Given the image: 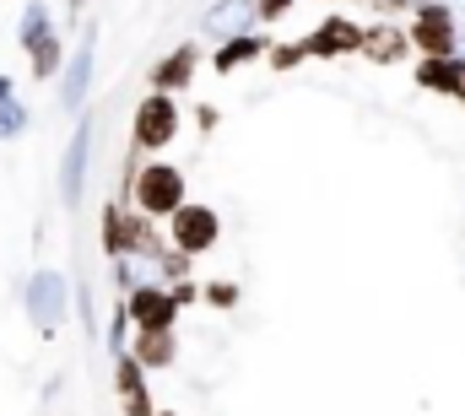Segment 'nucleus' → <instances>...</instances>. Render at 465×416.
I'll return each mask as SVG.
<instances>
[{"label": "nucleus", "instance_id": "nucleus-11", "mask_svg": "<svg viewBox=\"0 0 465 416\" xmlns=\"http://www.w3.org/2000/svg\"><path fill=\"white\" fill-rule=\"evenodd\" d=\"M406 54H417V44H411V27H401V22H373V27H362V60H373V65H401Z\"/></svg>", "mask_w": 465, "mask_h": 416}, {"label": "nucleus", "instance_id": "nucleus-21", "mask_svg": "<svg viewBox=\"0 0 465 416\" xmlns=\"http://www.w3.org/2000/svg\"><path fill=\"white\" fill-rule=\"evenodd\" d=\"M206 303L212 309H238V282H212L206 287Z\"/></svg>", "mask_w": 465, "mask_h": 416}, {"label": "nucleus", "instance_id": "nucleus-16", "mask_svg": "<svg viewBox=\"0 0 465 416\" xmlns=\"http://www.w3.org/2000/svg\"><path fill=\"white\" fill-rule=\"evenodd\" d=\"M411 82H417L422 93H444V98H450V82H455V54H422V60H417V71H411Z\"/></svg>", "mask_w": 465, "mask_h": 416}, {"label": "nucleus", "instance_id": "nucleus-18", "mask_svg": "<svg viewBox=\"0 0 465 416\" xmlns=\"http://www.w3.org/2000/svg\"><path fill=\"white\" fill-rule=\"evenodd\" d=\"M49 33H54L49 5H44V0H33V5L22 11V22H16V44H22V49H33V44H38V38H49Z\"/></svg>", "mask_w": 465, "mask_h": 416}, {"label": "nucleus", "instance_id": "nucleus-27", "mask_svg": "<svg viewBox=\"0 0 465 416\" xmlns=\"http://www.w3.org/2000/svg\"><path fill=\"white\" fill-rule=\"evenodd\" d=\"M0 98H11V82H5V76H0Z\"/></svg>", "mask_w": 465, "mask_h": 416}, {"label": "nucleus", "instance_id": "nucleus-7", "mask_svg": "<svg viewBox=\"0 0 465 416\" xmlns=\"http://www.w3.org/2000/svg\"><path fill=\"white\" fill-rule=\"evenodd\" d=\"M65 298H71V287H65L60 271H33V282H27V313H33V324L44 335H54L65 324Z\"/></svg>", "mask_w": 465, "mask_h": 416}, {"label": "nucleus", "instance_id": "nucleus-23", "mask_svg": "<svg viewBox=\"0 0 465 416\" xmlns=\"http://www.w3.org/2000/svg\"><path fill=\"white\" fill-rule=\"evenodd\" d=\"M254 11H260V22H282L292 11V0H254Z\"/></svg>", "mask_w": 465, "mask_h": 416}, {"label": "nucleus", "instance_id": "nucleus-13", "mask_svg": "<svg viewBox=\"0 0 465 416\" xmlns=\"http://www.w3.org/2000/svg\"><path fill=\"white\" fill-rule=\"evenodd\" d=\"M254 22H260L254 0H217V5L201 16V27H206L212 38H238V33H254Z\"/></svg>", "mask_w": 465, "mask_h": 416}, {"label": "nucleus", "instance_id": "nucleus-15", "mask_svg": "<svg viewBox=\"0 0 465 416\" xmlns=\"http://www.w3.org/2000/svg\"><path fill=\"white\" fill-rule=\"evenodd\" d=\"M130 352L146 362V368H168L179 357V330H135Z\"/></svg>", "mask_w": 465, "mask_h": 416}, {"label": "nucleus", "instance_id": "nucleus-24", "mask_svg": "<svg viewBox=\"0 0 465 416\" xmlns=\"http://www.w3.org/2000/svg\"><path fill=\"white\" fill-rule=\"evenodd\" d=\"M168 287H173V298H179V309H190L195 298H206V292H201L195 282H168Z\"/></svg>", "mask_w": 465, "mask_h": 416}, {"label": "nucleus", "instance_id": "nucleus-2", "mask_svg": "<svg viewBox=\"0 0 465 416\" xmlns=\"http://www.w3.org/2000/svg\"><path fill=\"white\" fill-rule=\"evenodd\" d=\"M179 124H184V114H179L173 93H146L135 104V119H130V146L135 152H163V146L179 141Z\"/></svg>", "mask_w": 465, "mask_h": 416}, {"label": "nucleus", "instance_id": "nucleus-10", "mask_svg": "<svg viewBox=\"0 0 465 416\" xmlns=\"http://www.w3.org/2000/svg\"><path fill=\"white\" fill-rule=\"evenodd\" d=\"M93 49H98V27L87 22L76 49H71V60H65V71H60V108H82L87 87H93Z\"/></svg>", "mask_w": 465, "mask_h": 416}, {"label": "nucleus", "instance_id": "nucleus-8", "mask_svg": "<svg viewBox=\"0 0 465 416\" xmlns=\"http://www.w3.org/2000/svg\"><path fill=\"white\" fill-rule=\"evenodd\" d=\"M87 157H93V114H82V119H76V130H71V141H65V152H60V201H65V206H76V201H82Z\"/></svg>", "mask_w": 465, "mask_h": 416}, {"label": "nucleus", "instance_id": "nucleus-19", "mask_svg": "<svg viewBox=\"0 0 465 416\" xmlns=\"http://www.w3.org/2000/svg\"><path fill=\"white\" fill-rule=\"evenodd\" d=\"M27 130V108L16 104V93L11 98H0V141H16Z\"/></svg>", "mask_w": 465, "mask_h": 416}, {"label": "nucleus", "instance_id": "nucleus-14", "mask_svg": "<svg viewBox=\"0 0 465 416\" xmlns=\"http://www.w3.org/2000/svg\"><path fill=\"white\" fill-rule=\"evenodd\" d=\"M265 54H271V44L260 33H238V38H223V49L212 54V71L217 76H232V71H243V65H254Z\"/></svg>", "mask_w": 465, "mask_h": 416}, {"label": "nucleus", "instance_id": "nucleus-25", "mask_svg": "<svg viewBox=\"0 0 465 416\" xmlns=\"http://www.w3.org/2000/svg\"><path fill=\"white\" fill-rule=\"evenodd\" d=\"M450 98L465 104V54H455V82H450Z\"/></svg>", "mask_w": 465, "mask_h": 416}, {"label": "nucleus", "instance_id": "nucleus-17", "mask_svg": "<svg viewBox=\"0 0 465 416\" xmlns=\"http://www.w3.org/2000/svg\"><path fill=\"white\" fill-rule=\"evenodd\" d=\"M27 54H33V76H38V82H54V76L65 71V60H71V54H65V44H60V33L38 38Z\"/></svg>", "mask_w": 465, "mask_h": 416}, {"label": "nucleus", "instance_id": "nucleus-9", "mask_svg": "<svg viewBox=\"0 0 465 416\" xmlns=\"http://www.w3.org/2000/svg\"><path fill=\"white\" fill-rule=\"evenodd\" d=\"M146 373L152 368L130 346H114V390H119V401H124V416H157L152 390H146Z\"/></svg>", "mask_w": 465, "mask_h": 416}, {"label": "nucleus", "instance_id": "nucleus-5", "mask_svg": "<svg viewBox=\"0 0 465 416\" xmlns=\"http://www.w3.org/2000/svg\"><path fill=\"white\" fill-rule=\"evenodd\" d=\"M124 309H130V330H179V313H184L173 287H157V282H141L124 298Z\"/></svg>", "mask_w": 465, "mask_h": 416}, {"label": "nucleus", "instance_id": "nucleus-22", "mask_svg": "<svg viewBox=\"0 0 465 416\" xmlns=\"http://www.w3.org/2000/svg\"><path fill=\"white\" fill-rule=\"evenodd\" d=\"M368 5H373V11H379V16H384V22H395V16H401V11H417V5H422V0H368Z\"/></svg>", "mask_w": 465, "mask_h": 416}, {"label": "nucleus", "instance_id": "nucleus-3", "mask_svg": "<svg viewBox=\"0 0 465 416\" xmlns=\"http://www.w3.org/2000/svg\"><path fill=\"white\" fill-rule=\"evenodd\" d=\"M406 27H411L417 54H455L460 49V16L450 11V0H422L406 16Z\"/></svg>", "mask_w": 465, "mask_h": 416}, {"label": "nucleus", "instance_id": "nucleus-28", "mask_svg": "<svg viewBox=\"0 0 465 416\" xmlns=\"http://www.w3.org/2000/svg\"><path fill=\"white\" fill-rule=\"evenodd\" d=\"M87 5H93V0H71V11H87Z\"/></svg>", "mask_w": 465, "mask_h": 416}, {"label": "nucleus", "instance_id": "nucleus-12", "mask_svg": "<svg viewBox=\"0 0 465 416\" xmlns=\"http://www.w3.org/2000/svg\"><path fill=\"white\" fill-rule=\"evenodd\" d=\"M195 71H201V44H179L157 71H152V93H190V82H195Z\"/></svg>", "mask_w": 465, "mask_h": 416}, {"label": "nucleus", "instance_id": "nucleus-1", "mask_svg": "<svg viewBox=\"0 0 465 416\" xmlns=\"http://www.w3.org/2000/svg\"><path fill=\"white\" fill-rule=\"evenodd\" d=\"M130 201H135V211L168 222L173 211L190 201L184 168H173V163H146V168H135V179H130Z\"/></svg>", "mask_w": 465, "mask_h": 416}, {"label": "nucleus", "instance_id": "nucleus-29", "mask_svg": "<svg viewBox=\"0 0 465 416\" xmlns=\"http://www.w3.org/2000/svg\"><path fill=\"white\" fill-rule=\"evenodd\" d=\"M157 416H179V411H157Z\"/></svg>", "mask_w": 465, "mask_h": 416}, {"label": "nucleus", "instance_id": "nucleus-26", "mask_svg": "<svg viewBox=\"0 0 465 416\" xmlns=\"http://www.w3.org/2000/svg\"><path fill=\"white\" fill-rule=\"evenodd\" d=\"M195 124L201 130H217V108H195Z\"/></svg>", "mask_w": 465, "mask_h": 416}, {"label": "nucleus", "instance_id": "nucleus-20", "mask_svg": "<svg viewBox=\"0 0 465 416\" xmlns=\"http://www.w3.org/2000/svg\"><path fill=\"white\" fill-rule=\"evenodd\" d=\"M303 60H309L303 38H298V44H271V54H265V65H271V71H298Z\"/></svg>", "mask_w": 465, "mask_h": 416}, {"label": "nucleus", "instance_id": "nucleus-4", "mask_svg": "<svg viewBox=\"0 0 465 416\" xmlns=\"http://www.w3.org/2000/svg\"><path fill=\"white\" fill-rule=\"evenodd\" d=\"M168 238H173V249H184V254H212L217 243H223V216L212 206H201V201H184V206L168 216Z\"/></svg>", "mask_w": 465, "mask_h": 416}, {"label": "nucleus", "instance_id": "nucleus-6", "mask_svg": "<svg viewBox=\"0 0 465 416\" xmlns=\"http://www.w3.org/2000/svg\"><path fill=\"white\" fill-rule=\"evenodd\" d=\"M309 60H336V54H362V22H351L347 11L320 16V27L303 38Z\"/></svg>", "mask_w": 465, "mask_h": 416}]
</instances>
